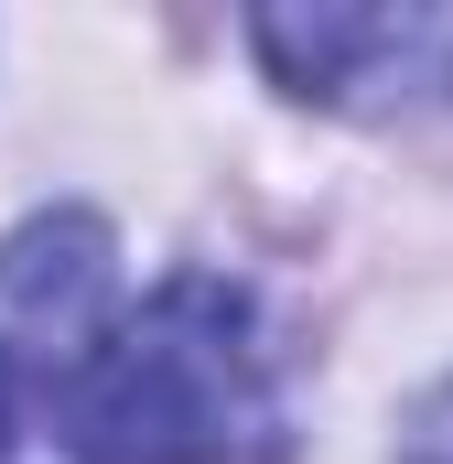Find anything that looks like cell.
I'll list each match as a JSON object with an SVG mask.
<instances>
[{
	"mask_svg": "<svg viewBox=\"0 0 453 464\" xmlns=\"http://www.w3.org/2000/svg\"><path fill=\"white\" fill-rule=\"evenodd\" d=\"M65 443L87 464H270L281 389L248 292L217 270L162 281L65 389Z\"/></svg>",
	"mask_w": 453,
	"mask_h": 464,
	"instance_id": "6da1fadb",
	"label": "cell"
},
{
	"mask_svg": "<svg viewBox=\"0 0 453 464\" xmlns=\"http://www.w3.org/2000/svg\"><path fill=\"white\" fill-rule=\"evenodd\" d=\"M109 335V227L33 217L0 237V454L22 443L33 400H65Z\"/></svg>",
	"mask_w": 453,
	"mask_h": 464,
	"instance_id": "7a4b0ae2",
	"label": "cell"
},
{
	"mask_svg": "<svg viewBox=\"0 0 453 464\" xmlns=\"http://www.w3.org/2000/svg\"><path fill=\"white\" fill-rule=\"evenodd\" d=\"M248 44L281 65L292 98H378V87L443 65L453 22L443 11H259Z\"/></svg>",
	"mask_w": 453,
	"mask_h": 464,
	"instance_id": "3957f363",
	"label": "cell"
},
{
	"mask_svg": "<svg viewBox=\"0 0 453 464\" xmlns=\"http://www.w3.org/2000/svg\"><path fill=\"white\" fill-rule=\"evenodd\" d=\"M400 464H453V378L410 411V432H400Z\"/></svg>",
	"mask_w": 453,
	"mask_h": 464,
	"instance_id": "277c9868",
	"label": "cell"
}]
</instances>
